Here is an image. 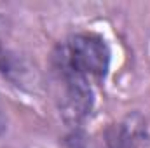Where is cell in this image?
Listing matches in <instances>:
<instances>
[{
	"label": "cell",
	"mask_w": 150,
	"mask_h": 148,
	"mask_svg": "<svg viewBox=\"0 0 150 148\" xmlns=\"http://www.w3.org/2000/svg\"><path fill=\"white\" fill-rule=\"evenodd\" d=\"M52 65L67 68L86 78H103L110 66V49L96 33H75L58 45Z\"/></svg>",
	"instance_id": "obj_1"
},
{
	"label": "cell",
	"mask_w": 150,
	"mask_h": 148,
	"mask_svg": "<svg viewBox=\"0 0 150 148\" xmlns=\"http://www.w3.org/2000/svg\"><path fill=\"white\" fill-rule=\"evenodd\" d=\"M52 84L58 108L65 122L70 125H79L93 110L94 92L91 80L67 68L52 65Z\"/></svg>",
	"instance_id": "obj_2"
},
{
	"label": "cell",
	"mask_w": 150,
	"mask_h": 148,
	"mask_svg": "<svg viewBox=\"0 0 150 148\" xmlns=\"http://www.w3.org/2000/svg\"><path fill=\"white\" fill-rule=\"evenodd\" d=\"M112 148H145V132L133 120L122 124L112 138Z\"/></svg>",
	"instance_id": "obj_3"
},
{
	"label": "cell",
	"mask_w": 150,
	"mask_h": 148,
	"mask_svg": "<svg viewBox=\"0 0 150 148\" xmlns=\"http://www.w3.org/2000/svg\"><path fill=\"white\" fill-rule=\"evenodd\" d=\"M7 131V113H5V106L0 99V136Z\"/></svg>",
	"instance_id": "obj_4"
},
{
	"label": "cell",
	"mask_w": 150,
	"mask_h": 148,
	"mask_svg": "<svg viewBox=\"0 0 150 148\" xmlns=\"http://www.w3.org/2000/svg\"><path fill=\"white\" fill-rule=\"evenodd\" d=\"M0 32H2V28H0ZM5 58V52L2 51V38H0V63H2V59Z\"/></svg>",
	"instance_id": "obj_5"
}]
</instances>
